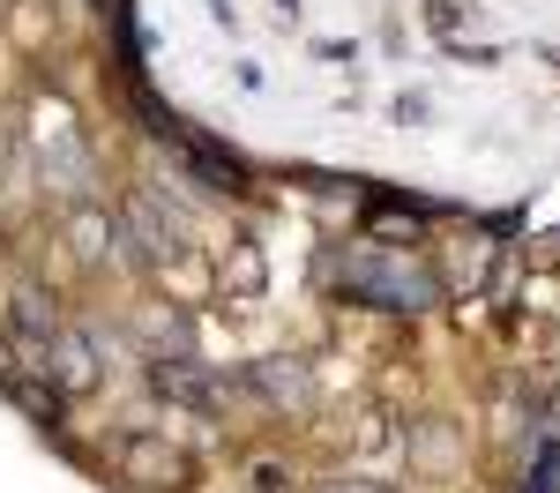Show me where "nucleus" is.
Masks as SVG:
<instances>
[{"instance_id": "nucleus-5", "label": "nucleus", "mask_w": 560, "mask_h": 493, "mask_svg": "<svg viewBox=\"0 0 560 493\" xmlns=\"http://www.w3.org/2000/svg\"><path fill=\"white\" fill-rule=\"evenodd\" d=\"M366 493H374V486H366Z\"/></svg>"}, {"instance_id": "nucleus-4", "label": "nucleus", "mask_w": 560, "mask_h": 493, "mask_svg": "<svg viewBox=\"0 0 560 493\" xmlns=\"http://www.w3.org/2000/svg\"><path fill=\"white\" fill-rule=\"evenodd\" d=\"M523 493H560V448H546V456L530 463V486Z\"/></svg>"}, {"instance_id": "nucleus-3", "label": "nucleus", "mask_w": 560, "mask_h": 493, "mask_svg": "<svg viewBox=\"0 0 560 493\" xmlns=\"http://www.w3.org/2000/svg\"><path fill=\"white\" fill-rule=\"evenodd\" d=\"M128 471L150 479V486H179L187 479V456L179 448H158V442H128Z\"/></svg>"}, {"instance_id": "nucleus-1", "label": "nucleus", "mask_w": 560, "mask_h": 493, "mask_svg": "<svg viewBox=\"0 0 560 493\" xmlns=\"http://www.w3.org/2000/svg\"><path fill=\"white\" fill-rule=\"evenodd\" d=\"M351 284H359L374 307H396V314H419V307L441 300L419 262H388V255H359V262H351Z\"/></svg>"}, {"instance_id": "nucleus-2", "label": "nucleus", "mask_w": 560, "mask_h": 493, "mask_svg": "<svg viewBox=\"0 0 560 493\" xmlns=\"http://www.w3.org/2000/svg\"><path fill=\"white\" fill-rule=\"evenodd\" d=\"M45 359H52L45 374H52V382H68V389H90V382H97V366H90V344H83V337H68V329L45 344Z\"/></svg>"}]
</instances>
